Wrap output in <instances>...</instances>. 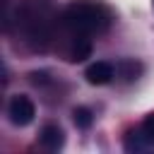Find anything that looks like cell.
<instances>
[{"mask_svg": "<svg viewBox=\"0 0 154 154\" xmlns=\"http://www.w3.org/2000/svg\"><path fill=\"white\" fill-rule=\"evenodd\" d=\"M60 24L70 31V36H101L113 24V12L101 0H70L60 14Z\"/></svg>", "mask_w": 154, "mask_h": 154, "instance_id": "obj_1", "label": "cell"}, {"mask_svg": "<svg viewBox=\"0 0 154 154\" xmlns=\"http://www.w3.org/2000/svg\"><path fill=\"white\" fill-rule=\"evenodd\" d=\"M7 116H10L12 125L24 128V125H29V123L34 120L36 106H34V101H31L26 94H14V96L10 99V103H7Z\"/></svg>", "mask_w": 154, "mask_h": 154, "instance_id": "obj_2", "label": "cell"}, {"mask_svg": "<svg viewBox=\"0 0 154 154\" xmlns=\"http://www.w3.org/2000/svg\"><path fill=\"white\" fill-rule=\"evenodd\" d=\"M144 147H154V116H147L125 140V149L130 152L144 149Z\"/></svg>", "mask_w": 154, "mask_h": 154, "instance_id": "obj_3", "label": "cell"}, {"mask_svg": "<svg viewBox=\"0 0 154 154\" xmlns=\"http://www.w3.org/2000/svg\"><path fill=\"white\" fill-rule=\"evenodd\" d=\"M84 77H87L89 84L101 87V84H108V82L116 77V67H113L111 63H106V60H96V63H91V65L84 70Z\"/></svg>", "mask_w": 154, "mask_h": 154, "instance_id": "obj_4", "label": "cell"}, {"mask_svg": "<svg viewBox=\"0 0 154 154\" xmlns=\"http://www.w3.org/2000/svg\"><path fill=\"white\" fill-rule=\"evenodd\" d=\"M38 142L46 147V149H60L63 147V142H65V137H63V130L55 125V123H48V125H43L41 128V132H38Z\"/></svg>", "mask_w": 154, "mask_h": 154, "instance_id": "obj_5", "label": "cell"}, {"mask_svg": "<svg viewBox=\"0 0 154 154\" xmlns=\"http://www.w3.org/2000/svg\"><path fill=\"white\" fill-rule=\"evenodd\" d=\"M72 116H75V125H77V128H89L91 120H94V116H91L89 108H75Z\"/></svg>", "mask_w": 154, "mask_h": 154, "instance_id": "obj_6", "label": "cell"}, {"mask_svg": "<svg viewBox=\"0 0 154 154\" xmlns=\"http://www.w3.org/2000/svg\"><path fill=\"white\" fill-rule=\"evenodd\" d=\"M152 5H154V0H152Z\"/></svg>", "mask_w": 154, "mask_h": 154, "instance_id": "obj_7", "label": "cell"}]
</instances>
